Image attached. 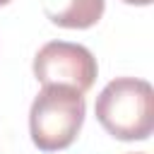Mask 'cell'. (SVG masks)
I'll return each mask as SVG.
<instances>
[{
  "mask_svg": "<svg viewBox=\"0 0 154 154\" xmlns=\"http://www.w3.org/2000/svg\"><path fill=\"white\" fill-rule=\"evenodd\" d=\"M94 113L116 140H147L154 130V89L147 79L116 77L96 96Z\"/></svg>",
  "mask_w": 154,
  "mask_h": 154,
  "instance_id": "6da1fadb",
  "label": "cell"
},
{
  "mask_svg": "<svg viewBox=\"0 0 154 154\" xmlns=\"http://www.w3.org/2000/svg\"><path fill=\"white\" fill-rule=\"evenodd\" d=\"M84 96L77 89L46 84L29 111V132L31 142L41 152H60L67 149L84 123Z\"/></svg>",
  "mask_w": 154,
  "mask_h": 154,
  "instance_id": "7a4b0ae2",
  "label": "cell"
},
{
  "mask_svg": "<svg viewBox=\"0 0 154 154\" xmlns=\"http://www.w3.org/2000/svg\"><path fill=\"white\" fill-rule=\"evenodd\" d=\"M99 75L96 58L87 46L70 41H48L34 55V77L46 84H60L77 89L79 94L89 91Z\"/></svg>",
  "mask_w": 154,
  "mask_h": 154,
  "instance_id": "3957f363",
  "label": "cell"
},
{
  "mask_svg": "<svg viewBox=\"0 0 154 154\" xmlns=\"http://www.w3.org/2000/svg\"><path fill=\"white\" fill-rule=\"evenodd\" d=\"M106 0H41L43 14L63 29H89L103 14Z\"/></svg>",
  "mask_w": 154,
  "mask_h": 154,
  "instance_id": "277c9868",
  "label": "cell"
},
{
  "mask_svg": "<svg viewBox=\"0 0 154 154\" xmlns=\"http://www.w3.org/2000/svg\"><path fill=\"white\" fill-rule=\"evenodd\" d=\"M128 5H152V0H123Z\"/></svg>",
  "mask_w": 154,
  "mask_h": 154,
  "instance_id": "5b68a950",
  "label": "cell"
},
{
  "mask_svg": "<svg viewBox=\"0 0 154 154\" xmlns=\"http://www.w3.org/2000/svg\"><path fill=\"white\" fill-rule=\"evenodd\" d=\"M7 2H10V0H0V7H2V5H7Z\"/></svg>",
  "mask_w": 154,
  "mask_h": 154,
  "instance_id": "8992f818",
  "label": "cell"
},
{
  "mask_svg": "<svg viewBox=\"0 0 154 154\" xmlns=\"http://www.w3.org/2000/svg\"><path fill=\"white\" fill-rule=\"evenodd\" d=\"M137 154H144V152H137Z\"/></svg>",
  "mask_w": 154,
  "mask_h": 154,
  "instance_id": "52a82bcc",
  "label": "cell"
}]
</instances>
